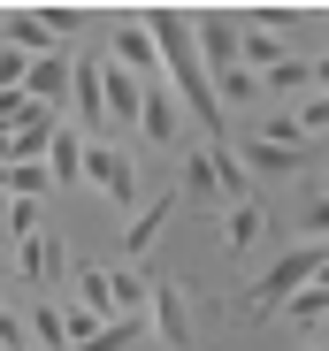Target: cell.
Listing matches in <instances>:
<instances>
[{
  "label": "cell",
  "mask_w": 329,
  "mask_h": 351,
  "mask_svg": "<svg viewBox=\"0 0 329 351\" xmlns=\"http://www.w3.org/2000/svg\"><path fill=\"white\" fill-rule=\"evenodd\" d=\"M146 336L161 351H199V306L177 275H153L146 267Z\"/></svg>",
  "instance_id": "cell-1"
},
{
  "label": "cell",
  "mask_w": 329,
  "mask_h": 351,
  "mask_svg": "<svg viewBox=\"0 0 329 351\" xmlns=\"http://www.w3.org/2000/svg\"><path fill=\"white\" fill-rule=\"evenodd\" d=\"M321 267H329V252H321V245H291L276 267H268V275L245 290V321H268V313H276V306L291 298V290H299V282H314Z\"/></svg>",
  "instance_id": "cell-2"
},
{
  "label": "cell",
  "mask_w": 329,
  "mask_h": 351,
  "mask_svg": "<svg viewBox=\"0 0 329 351\" xmlns=\"http://www.w3.org/2000/svg\"><path fill=\"white\" fill-rule=\"evenodd\" d=\"M77 184H92L100 199H115L123 214H138V153L131 145H84V168H77Z\"/></svg>",
  "instance_id": "cell-3"
},
{
  "label": "cell",
  "mask_w": 329,
  "mask_h": 351,
  "mask_svg": "<svg viewBox=\"0 0 329 351\" xmlns=\"http://www.w3.org/2000/svg\"><path fill=\"white\" fill-rule=\"evenodd\" d=\"M192 23V53H199V69H207V84L223 77V69H238V16H223V8H199V16H184Z\"/></svg>",
  "instance_id": "cell-4"
},
{
  "label": "cell",
  "mask_w": 329,
  "mask_h": 351,
  "mask_svg": "<svg viewBox=\"0 0 329 351\" xmlns=\"http://www.w3.org/2000/svg\"><path fill=\"white\" fill-rule=\"evenodd\" d=\"M138 138H146L153 153H184V145H192V130H184L177 99L161 92V84H146V99H138Z\"/></svg>",
  "instance_id": "cell-5"
},
{
  "label": "cell",
  "mask_w": 329,
  "mask_h": 351,
  "mask_svg": "<svg viewBox=\"0 0 329 351\" xmlns=\"http://www.w3.org/2000/svg\"><path fill=\"white\" fill-rule=\"evenodd\" d=\"M230 153H238V168L253 176V184H276V176L314 168V153H321V145H260V138H245V145H230Z\"/></svg>",
  "instance_id": "cell-6"
},
{
  "label": "cell",
  "mask_w": 329,
  "mask_h": 351,
  "mask_svg": "<svg viewBox=\"0 0 329 351\" xmlns=\"http://www.w3.org/2000/svg\"><path fill=\"white\" fill-rule=\"evenodd\" d=\"M69 69H77V53H38V62H23V99L54 107V114H69Z\"/></svg>",
  "instance_id": "cell-7"
},
{
  "label": "cell",
  "mask_w": 329,
  "mask_h": 351,
  "mask_svg": "<svg viewBox=\"0 0 329 351\" xmlns=\"http://www.w3.org/2000/svg\"><path fill=\"white\" fill-rule=\"evenodd\" d=\"M138 99H146V84L123 77V69L100 53V114H107V130H138Z\"/></svg>",
  "instance_id": "cell-8"
},
{
  "label": "cell",
  "mask_w": 329,
  "mask_h": 351,
  "mask_svg": "<svg viewBox=\"0 0 329 351\" xmlns=\"http://www.w3.org/2000/svg\"><path fill=\"white\" fill-rule=\"evenodd\" d=\"M199 153H207V184H214V206H223V214H230V206H253V176L238 168V153H230V145H199Z\"/></svg>",
  "instance_id": "cell-9"
},
{
  "label": "cell",
  "mask_w": 329,
  "mask_h": 351,
  "mask_svg": "<svg viewBox=\"0 0 329 351\" xmlns=\"http://www.w3.org/2000/svg\"><path fill=\"white\" fill-rule=\"evenodd\" d=\"M329 77V62H299V53H284V62L276 69H260V99H306V84H321Z\"/></svg>",
  "instance_id": "cell-10"
},
{
  "label": "cell",
  "mask_w": 329,
  "mask_h": 351,
  "mask_svg": "<svg viewBox=\"0 0 329 351\" xmlns=\"http://www.w3.org/2000/svg\"><path fill=\"white\" fill-rule=\"evenodd\" d=\"M38 168H46V184H54V191H69V184H77V168H84V138H77V130L62 123V130L46 138V153H38Z\"/></svg>",
  "instance_id": "cell-11"
},
{
  "label": "cell",
  "mask_w": 329,
  "mask_h": 351,
  "mask_svg": "<svg viewBox=\"0 0 329 351\" xmlns=\"http://www.w3.org/2000/svg\"><path fill=\"white\" fill-rule=\"evenodd\" d=\"M169 214H177V191H161V199H153V206H138V214H131V221H123V260H131V267H138V260H146V245H153V237H161V221H169Z\"/></svg>",
  "instance_id": "cell-12"
},
{
  "label": "cell",
  "mask_w": 329,
  "mask_h": 351,
  "mask_svg": "<svg viewBox=\"0 0 329 351\" xmlns=\"http://www.w3.org/2000/svg\"><path fill=\"white\" fill-rule=\"evenodd\" d=\"M16 267H23V282H54V275H62V237H46V229L23 237L16 245Z\"/></svg>",
  "instance_id": "cell-13"
},
{
  "label": "cell",
  "mask_w": 329,
  "mask_h": 351,
  "mask_svg": "<svg viewBox=\"0 0 329 351\" xmlns=\"http://www.w3.org/2000/svg\"><path fill=\"white\" fill-rule=\"evenodd\" d=\"M276 313H291V328H306V336H314V328L329 321V282H321V275H314V282H299Z\"/></svg>",
  "instance_id": "cell-14"
},
{
  "label": "cell",
  "mask_w": 329,
  "mask_h": 351,
  "mask_svg": "<svg viewBox=\"0 0 329 351\" xmlns=\"http://www.w3.org/2000/svg\"><path fill=\"white\" fill-rule=\"evenodd\" d=\"M260 221H268L260 199H253V206H230V214H223V245H230V252H253V245H260Z\"/></svg>",
  "instance_id": "cell-15"
},
{
  "label": "cell",
  "mask_w": 329,
  "mask_h": 351,
  "mask_svg": "<svg viewBox=\"0 0 329 351\" xmlns=\"http://www.w3.org/2000/svg\"><path fill=\"white\" fill-rule=\"evenodd\" d=\"M214 107H260V77L253 69H223V77H214Z\"/></svg>",
  "instance_id": "cell-16"
},
{
  "label": "cell",
  "mask_w": 329,
  "mask_h": 351,
  "mask_svg": "<svg viewBox=\"0 0 329 351\" xmlns=\"http://www.w3.org/2000/svg\"><path fill=\"white\" fill-rule=\"evenodd\" d=\"M107 298L115 313H146V267H107Z\"/></svg>",
  "instance_id": "cell-17"
},
{
  "label": "cell",
  "mask_w": 329,
  "mask_h": 351,
  "mask_svg": "<svg viewBox=\"0 0 329 351\" xmlns=\"http://www.w3.org/2000/svg\"><path fill=\"white\" fill-rule=\"evenodd\" d=\"M77 306L92 321H115V298H107V267H77Z\"/></svg>",
  "instance_id": "cell-18"
},
{
  "label": "cell",
  "mask_w": 329,
  "mask_h": 351,
  "mask_svg": "<svg viewBox=\"0 0 329 351\" xmlns=\"http://www.w3.org/2000/svg\"><path fill=\"white\" fill-rule=\"evenodd\" d=\"M291 123H299V138H314V145H321V130H329V92H306V99L291 107Z\"/></svg>",
  "instance_id": "cell-19"
},
{
  "label": "cell",
  "mask_w": 329,
  "mask_h": 351,
  "mask_svg": "<svg viewBox=\"0 0 329 351\" xmlns=\"http://www.w3.org/2000/svg\"><path fill=\"white\" fill-rule=\"evenodd\" d=\"M8 237H38V199H8Z\"/></svg>",
  "instance_id": "cell-20"
},
{
  "label": "cell",
  "mask_w": 329,
  "mask_h": 351,
  "mask_svg": "<svg viewBox=\"0 0 329 351\" xmlns=\"http://www.w3.org/2000/svg\"><path fill=\"white\" fill-rule=\"evenodd\" d=\"M260 145H314V138H299V123H291V114H268V130H260Z\"/></svg>",
  "instance_id": "cell-21"
},
{
  "label": "cell",
  "mask_w": 329,
  "mask_h": 351,
  "mask_svg": "<svg viewBox=\"0 0 329 351\" xmlns=\"http://www.w3.org/2000/svg\"><path fill=\"white\" fill-rule=\"evenodd\" d=\"M306 351H321V343H306Z\"/></svg>",
  "instance_id": "cell-22"
}]
</instances>
